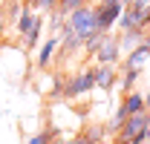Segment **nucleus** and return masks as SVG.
Returning a JSON list of instances; mask_svg holds the SVG:
<instances>
[{
    "instance_id": "nucleus-14",
    "label": "nucleus",
    "mask_w": 150,
    "mask_h": 144,
    "mask_svg": "<svg viewBox=\"0 0 150 144\" xmlns=\"http://www.w3.org/2000/svg\"><path fill=\"white\" fill-rule=\"evenodd\" d=\"M55 136H58V130H55V127H46V130L35 133V136H32V138H29L26 144H52V141H55Z\"/></svg>"
},
{
    "instance_id": "nucleus-2",
    "label": "nucleus",
    "mask_w": 150,
    "mask_h": 144,
    "mask_svg": "<svg viewBox=\"0 0 150 144\" xmlns=\"http://www.w3.org/2000/svg\"><path fill=\"white\" fill-rule=\"evenodd\" d=\"M124 29H142V32H150V6L144 0H133V3H124V12L118 18V32Z\"/></svg>"
},
{
    "instance_id": "nucleus-24",
    "label": "nucleus",
    "mask_w": 150,
    "mask_h": 144,
    "mask_svg": "<svg viewBox=\"0 0 150 144\" xmlns=\"http://www.w3.org/2000/svg\"><path fill=\"white\" fill-rule=\"evenodd\" d=\"M144 3H147V6H150V0H144Z\"/></svg>"
},
{
    "instance_id": "nucleus-19",
    "label": "nucleus",
    "mask_w": 150,
    "mask_h": 144,
    "mask_svg": "<svg viewBox=\"0 0 150 144\" xmlns=\"http://www.w3.org/2000/svg\"><path fill=\"white\" fill-rule=\"evenodd\" d=\"M144 107H147V109H150V90H147V92H144Z\"/></svg>"
},
{
    "instance_id": "nucleus-8",
    "label": "nucleus",
    "mask_w": 150,
    "mask_h": 144,
    "mask_svg": "<svg viewBox=\"0 0 150 144\" xmlns=\"http://www.w3.org/2000/svg\"><path fill=\"white\" fill-rule=\"evenodd\" d=\"M93 69H95V90L112 92L115 81H118V66H112V64H98Z\"/></svg>"
},
{
    "instance_id": "nucleus-17",
    "label": "nucleus",
    "mask_w": 150,
    "mask_h": 144,
    "mask_svg": "<svg viewBox=\"0 0 150 144\" xmlns=\"http://www.w3.org/2000/svg\"><path fill=\"white\" fill-rule=\"evenodd\" d=\"M6 29H9V18H6V12H3V6H0V37L6 35Z\"/></svg>"
},
{
    "instance_id": "nucleus-18",
    "label": "nucleus",
    "mask_w": 150,
    "mask_h": 144,
    "mask_svg": "<svg viewBox=\"0 0 150 144\" xmlns=\"http://www.w3.org/2000/svg\"><path fill=\"white\" fill-rule=\"evenodd\" d=\"M72 144H95V141H90L87 136H78V138H72Z\"/></svg>"
},
{
    "instance_id": "nucleus-6",
    "label": "nucleus",
    "mask_w": 150,
    "mask_h": 144,
    "mask_svg": "<svg viewBox=\"0 0 150 144\" xmlns=\"http://www.w3.org/2000/svg\"><path fill=\"white\" fill-rule=\"evenodd\" d=\"M58 35H46V40H40V46H38V55H35V66L40 72H46L52 66V61H55L58 55Z\"/></svg>"
},
{
    "instance_id": "nucleus-9",
    "label": "nucleus",
    "mask_w": 150,
    "mask_h": 144,
    "mask_svg": "<svg viewBox=\"0 0 150 144\" xmlns=\"http://www.w3.org/2000/svg\"><path fill=\"white\" fill-rule=\"evenodd\" d=\"M38 18H40V12H35V9H29V6L23 3V12H20V18L15 20V23H12V29H15V35H18V40H20V37H23V35H26V32H29V29H32V26L38 23Z\"/></svg>"
},
{
    "instance_id": "nucleus-12",
    "label": "nucleus",
    "mask_w": 150,
    "mask_h": 144,
    "mask_svg": "<svg viewBox=\"0 0 150 144\" xmlns=\"http://www.w3.org/2000/svg\"><path fill=\"white\" fill-rule=\"evenodd\" d=\"M139 78H142V69H133V66H121V69H118V84H121V95H124V92H130V90H136Z\"/></svg>"
},
{
    "instance_id": "nucleus-11",
    "label": "nucleus",
    "mask_w": 150,
    "mask_h": 144,
    "mask_svg": "<svg viewBox=\"0 0 150 144\" xmlns=\"http://www.w3.org/2000/svg\"><path fill=\"white\" fill-rule=\"evenodd\" d=\"M43 26H46V18L40 15V18H38V23H35V26H32L23 37H20L23 49H38V46H40V40H43Z\"/></svg>"
},
{
    "instance_id": "nucleus-15",
    "label": "nucleus",
    "mask_w": 150,
    "mask_h": 144,
    "mask_svg": "<svg viewBox=\"0 0 150 144\" xmlns=\"http://www.w3.org/2000/svg\"><path fill=\"white\" fill-rule=\"evenodd\" d=\"M29 9H35V12H40V15H49L52 9L58 6V0H23Z\"/></svg>"
},
{
    "instance_id": "nucleus-20",
    "label": "nucleus",
    "mask_w": 150,
    "mask_h": 144,
    "mask_svg": "<svg viewBox=\"0 0 150 144\" xmlns=\"http://www.w3.org/2000/svg\"><path fill=\"white\" fill-rule=\"evenodd\" d=\"M98 3H118V0H98ZM121 3H124V0H121Z\"/></svg>"
},
{
    "instance_id": "nucleus-7",
    "label": "nucleus",
    "mask_w": 150,
    "mask_h": 144,
    "mask_svg": "<svg viewBox=\"0 0 150 144\" xmlns=\"http://www.w3.org/2000/svg\"><path fill=\"white\" fill-rule=\"evenodd\" d=\"M95 61H98V64H112V66H118V61H121L118 37H112V35L101 37V46H98V52H95Z\"/></svg>"
},
{
    "instance_id": "nucleus-5",
    "label": "nucleus",
    "mask_w": 150,
    "mask_h": 144,
    "mask_svg": "<svg viewBox=\"0 0 150 144\" xmlns=\"http://www.w3.org/2000/svg\"><path fill=\"white\" fill-rule=\"evenodd\" d=\"M124 12V3H95V15H98V32H112L118 26V18Z\"/></svg>"
},
{
    "instance_id": "nucleus-22",
    "label": "nucleus",
    "mask_w": 150,
    "mask_h": 144,
    "mask_svg": "<svg viewBox=\"0 0 150 144\" xmlns=\"http://www.w3.org/2000/svg\"><path fill=\"white\" fill-rule=\"evenodd\" d=\"M3 3H15V0H3Z\"/></svg>"
},
{
    "instance_id": "nucleus-21",
    "label": "nucleus",
    "mask_w": 150,
    "mask_h": 144,
    "mask_svg": "<svg viewBox=\"0 0 150 144\" xmlns=\"http://www.w3.org/2000/svg\"><path fill=\"white\" fill-rule=\"evenodd\" d=\"M147 144H150V127H147Z\"/></svg>"
},
{
    "instance_id": "nucleus-10",
    "label": "nucleus",
    "mask_w": 150,
    "mask_h": 144,
    "mask_svg": "<svg viewBox=\"0 0 150 144\" xmlns=\"http://www.w3.org/2000/svg\"><path fill=\"white\" fill-rule=\"evenodd\" d=\"M147 32H142V29H124V32H118V46H121V55H127L130 49H136L142 40H144Z\"/></svg>"
},
{
    "instance_id": "nucleus-3",
    "label": "nucleus",
    "mask_w": 150,
    "mask_h": 144,
    "mask_svg": "<svg viewBox=\"0 0 150 144\" xmlns=\"http://www.w3.org/2000/svg\"><path fill=\"white\" fill-rule=\"evenodd\" d=\"M67 23L72 26V32L81 37V40H87L93 32H98V15H95V6H93V3H84L81 9H75V12L67 15Z\"/></svg>"
},
{
    "instance_id": "nucleus-13",
    "label": "nucleus",
    "mask_w": 150,
    "mask_h": 144,
    "mask_svg": "<svg viewBox=\"0 0 150 144\" xmlns=\"http://www.w3.org/2000/svg\"><path fill=\"white\" fill-rule=\"evenodd\" d=\"M84 136H87L90 141L101 144V141H104V138H107V136H110V130H107V127H101V124H90V127H87V130H84Z\"/></svg>"
},
{
    "instance_id": "nucleus-4",
    "label": "nucleus",
    "mask_w": 150,
    "mask_h": 144,
    "mask_svg": "<svg viewBox=\"0 0 150 144\" xmlns=\"http://www.w3.org/2000/svg\"><path fill=\"white\" fill-rule=\"evenodd\" d=\"M95 90V69H81L64 84V98L67 101H78L84 95H90Z\"/></svg>"
},
{
    "instance_id": "nucleus-1",
    "label": "nucleus",
    "mask_w": 150,
    "mask_h": 144,
    "mask_svg": "<svg viewBox=\"0 0 150 144\" xmlns=\"http://www.w3.org/2000/svg\"><path fill=\"white\" fill-rule=\"evenodd\" d=\"M147 127H150V109H142L118 127V133L112 136V144H147Z\"/></svg>"
},
{
    "instance_id": "nucleus-23",
    "label": "nucleus",
    "mask_w": 150,
    "mask_h": 144,
    "mask_svg": "<svg viewBox=\"0 0 150 144\" xmlns=\"http://www.w3.org/2000/svg\"><path fill=\"white\" fill-rule=\"evenodd\" d=\"M124 3H133V0H124Z\"/></svg>"
},
{
    "instance_id": "nucleus-16",
    "label": "nucleus",
    "mask_w": 150,
    "mask_h": 144,
    "mask_svg": "<svg viewBox=\"0 0 150 144\" xmlns=\"http://www.w3.org/2000/svg\"><path fill=\"white\" fill-rule=\"evenodd\" d=\"M110 35V32H93V35L84 40V55H95L98 52V46H101V37Z\"/></svg>"
}]
</instances>
